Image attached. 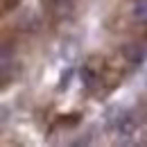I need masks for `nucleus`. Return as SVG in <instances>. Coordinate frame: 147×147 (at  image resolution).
<instances>
[{
    "instance_id": "1",
    "label": "nucleus",
    "mask_w": 147,
    "mask_h": 147,
    "mask_svg": "<svg viewBox=\"0 0 147 147\" xmlns=\"http://www.w3.org/2000/svg\"><path fill=\"white\" fill-rule=\"evenodd\" d=\"M122 57H125V61H127L129 66H140L143 61H145L147 57V48L143 43H127L125 48H122Z\"/></svg>"
},
{
    "instance_id": "2",
    "label": "nucleus",
    "mask_w": 147,
    "mask_h": 147,
    "mask_svg": "<svg viewBox=\"0 0 147 147\" xmlns=\"http://www.w3.org/2000/svg\"><path fill=\"white\" fill-rule=\"evenodd\" d=\"M79 79L84 84V88H95L100 82V66H95V59H91L88 63H84L79 68Z\"/></svg>"
},
{
    "instance_id": "3",
    "label": "nucleus",
    "mask_w": 147,
    "mask_h": 147,
    "mask_svg": "<svg viewBox=\"0 0 147 147\" xmlns=\"http://www.w3.org/2000/svg\"><path fill=\"white\" fill-rule=\"evenodd\" d=\"M115 131L120 138H129L136 134V120L129 115V113H120L118 120H115Z\"/></svg>"
},
{
    "instance_id": "4",
    "label": "nucleus",
    "mask_w": 147,
    "mask_h": 147,
    "mask_svg": "<svg viewBox=\"0 0 147 147\" xmlns=\"http://www.w3.org/2000/svg\"><path fill=\"white\" fill-rule=\"evenodd\" d=\"M61 57L66 59V63H75L79 59V43L75 38H66L61 43Z\"/></svg>"
},
{
    "instance_id": "5",
    "label": "nucleus",
    "mask_w": 147,
    "mask_h": 147,
    "mask_svg": "<svg viewBox=\"0 0 147 147\" xmlns=\"http://www.w3.org/2000/svg\"><path fill=\"white\" fill-rule=\"evenodd\" d=\"M18 25H20V30H25V32H36L41 27V20H38V16L34 11H30V14H25V18L18 20Z\"/></svg>"
},
{
    "instance_id": "6",
    "label": "nucleus",
    "mask_w": 147,
    "mask_h": 147,
    "mask_svg": "<svg viewBox=\"0 0 147 147\" xmlns=\"http://www.w3.org/2000/svg\"><path fill=\"white\" fill-rule=\"evenodd\" d=\"M50 2H52V9H55L57 16H68V14H73L75 0H50Z\"/></svg>"
},
{
    "instance_id": "7",
    "label": "nucleus",
    "mask_w": 147,
    "mask_h": 147,
    "mask_svg": "<svg viewBox=\"0 0 147 147\" xmlns=\"http://www.w3.org/2000/svg\"><path fill=\"white\" fill-rule=\"evenodd\" d=\"M131 14H134V18L138 20V23L147 25V0H136V2H134Z\"/></svg>"
},
{
    "instance_id": "8",
    "label": "nucleus",
    "mask_w": 147,
    "mask_h": 147,
    "mask_svg": "<svg viewBox=\"0 0 147 147\" xmlns=\"http://www.w3.org/2000/svg\"><path fill=\"white\" fill-rule=\"evenodd\" d=\"M68 79H70V70L61 77V84H59V88H68Z\"/></svg>"
}]
</instances>
